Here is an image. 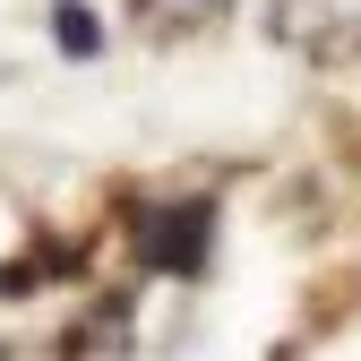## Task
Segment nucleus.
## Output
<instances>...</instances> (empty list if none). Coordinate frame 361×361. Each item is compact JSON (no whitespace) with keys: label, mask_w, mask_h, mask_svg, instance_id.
<instances>
[{"label":"nucleus","mask_w":361,"mask_h":361,"mask_svg":"<svg viewBox=\"0 0 361 361\" xmlns=\"http://www.w3.org/2000/svg\"><path fill=\"white\" fill-rule=\"evenodd\" d=\"M207 233H215V207L207 198H180V207H164L147 224V258L172 267V276H198V267H207Z\"/></svg>","instance_id":"f257e3e1"},{"label":"nucleus","mask_w":361,"mask_h":361,"mask_svg":"<svg viewBox=\"0 0 361 361\" xmlns=\"http://www.w3.org/2000/svg\"><path fill=\"white\" fill-rule=\"evenodd\" d=\"M52 43H61L69 61H95L104 52V18L86 9V0H61V9H52Z\"/></svg>","instance_id":"f03ea898"}]
</instances>
